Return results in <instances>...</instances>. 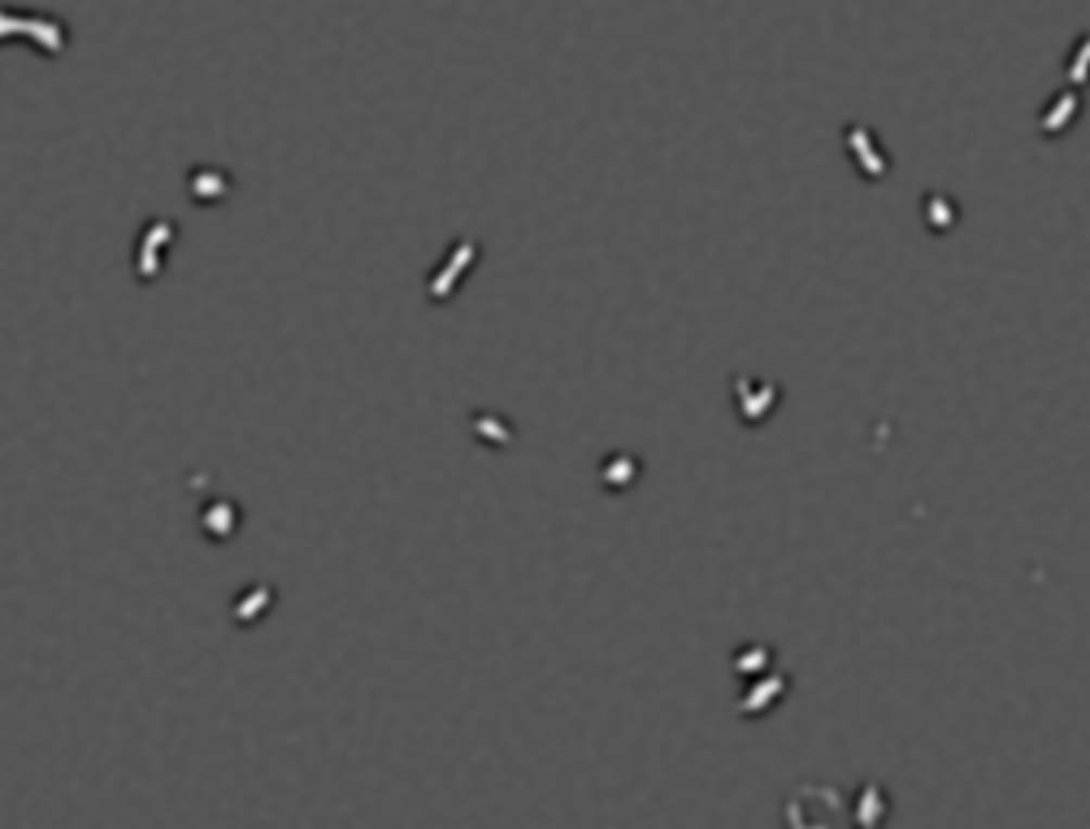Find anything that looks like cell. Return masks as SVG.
Returning <instances> with one entry per match:
<instances>
[{"instance_id":"1","label":"cell","mask_w":1090,"mask_h":829,"mask_svg":"<svg viewBox=\"0 0 1090 829\" xmlns=\"http://www.w3.org/2000/svg\"><path fill=\"white\" fill-rule=\"evenodd\" d=\"M756 684L743 693V716H765L769 710H775L785 693H788V677L785 674H759L752 677Z\"/></svg>"}]
</instances>
